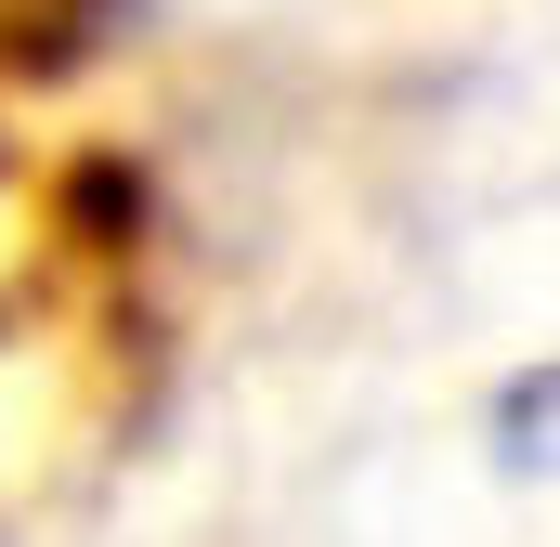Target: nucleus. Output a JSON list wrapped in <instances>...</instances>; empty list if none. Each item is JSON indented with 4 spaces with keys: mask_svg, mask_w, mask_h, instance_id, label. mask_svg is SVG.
<instances>
[]
</instances>
